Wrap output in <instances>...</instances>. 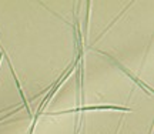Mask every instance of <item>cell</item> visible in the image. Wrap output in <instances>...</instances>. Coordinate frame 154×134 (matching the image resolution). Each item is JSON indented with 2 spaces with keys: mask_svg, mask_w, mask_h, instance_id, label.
<instances>
[{
  "mask_svg": "<svg viewBox=\"0 0 154 134\" xmlns=\"http://www.w3.org/2000/svg\"><path fill=\"white\" fill-rule=\"evenodd\" d=\"M96 110H114V111H124L130 113L131 108L130 107H121V106H88V107H74L70 110H63V111H56V113H44L46 116H61V114H69V113H83V111H96Z\"/></svg>",
  "mask_w": 154,
  "mask_h": 134,
  "instance_id": "1",
  "label": "cell"
},
{
  "mask_svg": "<svg viewBox=\"0 0 154 134\" xmlns=\"http://www.w3.org/2000/svg\"><path fill=\"white\" fill-rule=\"evenodd\" d=\"M97 51H99V53H103V54H106V56L109 57V59H111V60H113V62H114V63H116V64H117V67H119V69H121V70H123V72L126 73V74H127V76H128V77L131 78L133 81H136V83H137V84H138V86H140V87H141V89H144V90H147V93H149V94H150V96L153 94V90L150 89V87H147V86H146V84H144V83H143V81H140V80H138V78H137V77H136V76H133L131 73L128 72V70H127V69H126V67H124V66H123V64H121V63H119V60H116L114 57H111V56H110V54H107V53H104V51H100V50H97Z\"/></svg>",
  "mask_w": 154,
  "mask_h": 134,
  "instance_id": "2",
  "label": "cell"
},
{
  "mask_svg": "<svg viewBox=\"0 0 154 134\" xmlns=\"http://www.w3.org/2000/svg\"><path fill=\"white\" fill-rule=\"evenodd\" d=\"M121 123H123V120L120 118V123H119V126H117V131H116L114 134H119V131H120V127H121Z\"/></svg>",
  "mask_w": 154,
  "mask_h": 134,
  "instance_id": "3",
  "label": "cell"
}]
</instances>
